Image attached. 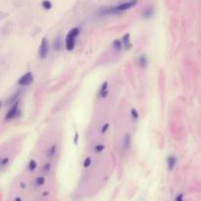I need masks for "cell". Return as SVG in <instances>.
Wrapping results in <instances>:
<instances>
[{
  "label": "cell",
  "mask_w": 201,
  "mask_h": 201,
  "mask_svg": "<svg viewBox=\"0 0 201 201\" xmlns=\"http://www.w3.org/2000/svg\"><path fill=\"white\" fill-rule=\"evenodd\" d=\"M137 4V1H128V2H119L116 5H113L110 7H104L101 8L98 11V14L102 16H108V15H115L119 14L124 11L130 10V8L134 7Z\"/></svg>",
  "instance_id": "6da1fadb"
},
{
  "label": "cell",
  "mask_w": 201,
  "mask_h": 201,
  "mask_svg": "<svg viewBox=\"0 0 201 201\" xmlns=\"http://www.w3.org/2000/svg\"><path fill=\"white\" fill-rule=\"evenodd\" d=\"M80 33H81V30L78 28H73L72 29L69 30V33L66 36V40H65V46H66L67 50L71 51L75 48L77 37L78 36Z\"/></svg>",
  "instance_id": "7a4b0ae2"
},
{
  "label": "cell",
  "mask_w": 201,
  "mask_h": 201,
  "mask_svg": "<svg viewBox=\"0 0 201 201\" xmlns=\"http://www.w3.org/2000/svg\"><path fill=\"white\" fill-rule=\"evenodd\" d=\"M21 116V110H20V102H16L14 105L8 110L5 115V121H11L13 119H17Z\"/></svg>",
  "instance_id": "3957f363"
},
{
  "label": "cell",
  "mask_w": 201,
  "mask_h": 201,
  "mask_svg": "<svg viewBox=\"0 0 201 201\" xmlns=\"http://www.w3.org/2000/svg\"><path fill=\"white\" fill-rule=\"evenodd\" d=\"M49 54V44L46 37H43L38 48V56L40 59H45Z\"/></svg>",
  "instance_id": "277c9868"
},
{
  "label": "cell",
  "mask_w": 201,
  "mask_h": 201,
  "mask_svg": "<svg viewBox=\"0 0 201 201\" xmlns=\"http://www.w3.org/2000/svg\"><path fill=\"white\" fill-rule=\"evenodd\" d=\"M33 74L32 72H28L19 78V81H17V85L19 86H28L30 84H33Z\"/></svg>",
  "instance_id": "5b68a950"
},
{
  "label": "cell",
  "mask_w": 201,
  "mask_h": 201,
  "mask_svg": "<svg viewBox=\"0 0 201 201\" xmlns=\"http://www.w3.org/2000/svg\"><path fill=\"white\" fill-rule=\"evenodd\" d=\"M122 147H123V150L126 152H129L130 150V147H132V135H130V133H126L124 135Z\"/></svg>",
  "instance_id": "8992f818"
},
{
  "label": "cell",
  "mask_w": 201,
  "mask_h": 201,
  "mask_svg": "<svg viewBox=\"0 0 201 201\" xmlns=\"http://www.w3.org/2000/svg\"><path fill=\"white\" fill-rule=\"evenodd\" d=\"M177 162H178V159L176 155H169L168 158H167V167H168V170L169 171H173L176 167L177 165Z\"/></svg>",
  "instance_id": "52a82bcc"
},
{
  "label": "cell",
  "mask_w": 201,
  "mask_h": 201,
  "mask_svg": "<svg viewBox=\"0 0 201 201\" xmlns=\"http://www.w3.org/2000/svg\"><path fill=\"white\" fill-rule=\"evenodd\" d=\"M108 85H109L108 81H104L102 84V85H101V87H100L98 93H99V96L101 98H106L108 96V94H109V90H108L109 86Z\"/></svg>",
  "instance_id": "ba28073f"
},
{
  "label": "cell",
  "mask_w": 201,
  "mask_h": 201,
  "mask_svg": "<svg viewBox=\"0 0 201 201\" xmlns=\"http://www.w3.org/2000/svg\"><path fill=\"white\" fill-rule=\"evenodd\" d=\"M154 16V9L153 7H146L141 13V17L143 19H150Z\"/></svg>",
  "instance_id": "9c48e42d"
},
{
  "label": "cell",
  "mask_w": 201,
  "mask_h": 201,
  "mask_svg": "<svg viewBox=\"0 0 201 201\" xmlns=\"http://www.w3.org/2000/svg\"><path fill=\"white\" fill-rule=\"evenodd\" d=\"M122 42H123V46L124 48H126V50H129L132 48L133 43L130 41V33H126L125 36L122 38Z\"/></svg>",
  "instance_id": "30bf717a"
},
{
  "label": "cell",
  "mask_w": 201,
  "mask_h": 201,
  "mask_svg": "<svg viewBox=\"0 0 201 201\" xmlns=\"http://www.w3.org/2000/svg\"><path fill=\"white\" fill-rule=\"evenodd\" d=\"M137 64L140 68H146L148 65V58L146 55L141 54L139 55V57L137 59Z\"/></svg>",
  "instance_id": "8fae6325"
},
{
  "label": "cell",
  "mask_w": 201,
  "mask_h": 201,
  "mask_svg": "<svg viewBox=\"0 0 201 201\" xmlns=\"http://www.w3.org/2000/svg\"><path fill=\"white\" fill-rule=\"evenodd\" d=\"M20 93H21V91H17L16 93L13 94L9 99H7L6 104H13V105H14L16 102H18V101H19L18 98L20 97V95H21Z\"/></svg>",
  "instance_id": "7c38bea8"
},
{
  "label": "cell",
  "mask_w": 201,
  "mask_h": 201,
  "mask_svg": "<svg viewBox=\"0 0 201 201\" xmlns=\"http://www.w3.org/2000/svg\"><path fill=\"white\" fill-rule=\"evenodd\" d=\"M45 182H46V178L43 177V176H39V177H37L36 180H34V185L36 186H37V187H39V186H42L45 183Z\"/></svg>",
  "instance_id": "4fadbf2b"
},
{
  "label": "cell",
  "mask_w": 201,
  "mask_h": 201,
  "mask_svg": "<svg viewBox=\"0 0 201 201\" xmlns=\"http://www.w3.org/2000/svg\"><path fill=\"white\" fill-rule=\"evenodd\" d=\"M113 47H114V49L117 50V51H121L122 48H123V42H122V39H115L114 41H113Z\"/></svg>",
  "instance_id": "5bb4252c"
},
{
  "label": "cell",
  "mask_w": 201,
  "mask_h": 201,
  "mask_svg": "<svg viewBox=\"0 0 201 201\" xmlns=\"http://www.w3.org/2000/svg\"><path fill=\"white\" fill-rule=\"evenodd\" d=\"M37 168V162L34 159H32L29 162V165H28V170L29 172H34Z\"/></svg>",
  "instance_id": "9a60e30c"
},
{
  "label": "cell",
  "mask_w": 201,
  "mask_h": 201,
  "mask_svg": "<svg viewBox=\"0 0 201 201\" xmlns=\"http://www.w3.org/2000/svg\"><path fill=\"white\" fill-rule=\"evenodd\" d=\"M56 152H57V145L54 144V145H52L49 149H48L47 156L49 157V158H53V157L56 155Z\"/></svg>",
  "instance_id": "2e32d148"
},
{
  "label": "cell",
  "mask_w": 201,
  "mask_h": 201,
  "mask_svg": "<svg viewBox=\"0 0 201 201\" xmlns=\"http://www.w3.org/2000/svg\"><path fill=\"white\" fill-rule=\"evenodd\" d=\"M61 47H62V39H61L60 36H58L53 42V48H54V50L58 51L61 49Z\"/></svg>",
  "instance_id": "e0dca14e"
},
{
  "label": "cell",
  "mask_w": 201,
  "mask_h": 201,
  "mask_svg": "<svg viewBox=\"0 0 201 201\" xmlns=\"http://www.w3.org/2000/svg\"><path fill=\"white\" fill-rule=\"evenodd\" d=\"M130 117H132L133 121H137L139 118V113L135 108L130 109Z\"/></svg>",
  "instance_id": "ac0fdd59"
},
{
  "label": "cell",
  "mask_w": 201,
  "mask_h": 201,
  "mask_svg": "<svg viewBox=\"0 0 201 201\" xmlns=\"http://www.w3.org/2000/svg\"><path fill=\"white\" fill-rule=\"evenodd\" d=\"M51 168H52V166H51L50 163H45L44 165H43V167H42V173H43V174L50 173Z\"/></svg>",
  "instance_id": "d6986e66"
},
{
  "label": "cell",
  "mask_w": 201,
  "mask_h": 201,
  "mask_svg": "<svg viewBox=\"0 0 201 201\" xmlns=\"http://www.w3.org/2000/svg\"><path fill=\"white\" fill-rule=\"evenodd\" d=\"M104 149H105V145L102 143H99V144H97V145L94 146V151L96 152V153H101Z\"/></svg>",
  "instance_id": "ffe728a7"
},
{
  "label": "cell",
  "mask_w": 201,
  "mask_h": 201,
  "mask_svg": "<svg viewBox=\"0 0 201 201\" xmlns=\"http://www.w3.org/2000/svg\"><path fill=\"white\" fill-rule=\"evenodd\" d=\"M9 163H10L9 157H4V158H2V160H1V168L4 169L6 166H8V164Z\"/></svg>",
  "instance_id": "44dd1931"
},
{
  "label": "cell",
  "mask_w": 201,
  "mask_h": 201,
  "mask_svg": "<svg viewBox=\"0 0 201 201\" xmlns=\"http://www.w3.org/2000/svg\"><path fill=\"white\" fill-rule=\"evenodd\" d=\"M41 6L42 8H44L45 10H50L52 8V3L50 1H43L41 3Z\"/></svg>",
  "instance_id": "7402d4cb"
},
{
  "label": "cell",
  "mask_w": 201,
  "mask_h": 201,
  "mask_svg": "<svg viewBox=\"0 0 201 201\" xmlns=\"http://www.w3.org/2000/svg\"><path fill=\"white\" fill-rule=\"evenodd\" d=\"M91 162H92V160H91V157H86V158L84 160V163H82V165H84L85 168H88L89 166L91 165Z\"/></svg>",
  "instance_id": "603a6c76"
},
{
  "label": "cell",
  "mask_w": 201,
  "mask_h": 201,
  "mask_svg": "<svg viewBox=\"0 0 201 201\" xmlns=\"http://www.w3.org/2000/svg\"><path fill=\"white\" fill-rule=\"evenodd\" d=\"M109 126H110V124H109V123H105V124H104V125L102 126V128H101V133H105L107 130H108Z\"/></svg>",
  "instance_id": "cb8c5ba5"
},
{
  "label": "cell",
  "mask_w": 201,
  "mask_h": 201,
  "mask_svg": "<svg viewBox=\"0 0 201 201\" xmlns=\"http://www.w3.org/2000/svg\"><path fill=\"white\" fill-rule=\"evenodd\" d=\"M175 201H183V194H182V193L178 194L176 196V199H175Z\"/></svg>",
  "instance_id": "d4e9b609"
},
{
  "label": "cell",
  "mask_w": 201,
  "mask_h": 201,
  "mask_svg": "<svg viewBox=\"0 0 201 201\" xmlns=\"http://www.w3.org/2000/svg\"><path fill=\"white\" fill-rule=\"evenodd\" d=\"M20 186H21V189H26V186H27V185H26V182H22L20 183Z\"/></svg>",
  "instance_id": "484cf974"
},
{
  "label": "cell",
  "mask_w": 201,
  "mask_h": 201,
  "mask_svg": "<svg viewBox=\"0 0 201 201\" xmlns=\"http://www.w3.org/2000/svg\"><path fill=\"white\" fill-rule=\"evenodd\" d=\"M14 201H23V199H22L21 197H16V198L14 199Z\"/></svg>",
  "instance_id": "4316f807"
}]
</instances>
